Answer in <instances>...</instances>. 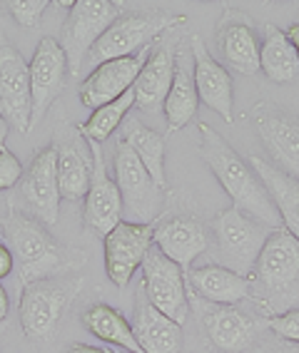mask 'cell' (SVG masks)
<instances>
[{
  "label": "cell",
  "instance_id": "cell-1",
  "mask_svg": "<svg viewBox=\"0 0 299 353\" xmlns=\"http://www.w3.org/2000/svg\"><path fill=\"white\" fill-rule=\"evenodd\" d=\"M200 154L204 164L222 184L224 194L232 199V207L242 214L252 216L267 229H282V219L277 214V207L269 199L264 184L260 182L257 172L237 154L229 142L220 132H215L210 125H200Z\"/></svg>",
  "mask_w": 299,
  "mask_h": 353
},
{
  "label": "cell",
  "instance_id": "cell-2",
  "mask_svg": "<svg viewBox=\"0 0 299 353\" xmlns=\"http://www.w3.org/2000/svg\"><path fill=\"white\" fill-rule=\"evenodd\" d=\"M3 234L10 241V252L20 269V281L26 286L43 279H55L68 266V256L60 244L45 232L38 219L26 216L20 209H10Z\"/></svg>",
  "mask_w": 299,
  "mask_h": 353
},
{
  "label": "cell",
  "instance_id": "cell-3",
  "mask_svg": "<svg viewBox=\"0 0 299 353\" xmlns=\"http://www.w3.org/2000/svg\"><path fill=\"white\" fill-rule=\"evenodd\" d=\"M182 15H167L160 10H130L122 13L113 26L105 30L100 40L90 50V63L102 65L120 57H133L137 52L147 50L153 40H157L162 32L172 30L175 26H182Z\"/></svg>",
  "mask_w": 299,
  "mask_h": 353
},
{
  "label": "cell",
  "instance_id": "cell-4",
  "mask_svg": "<svg viewBox=\"0 0 299 353\" xmlns=\"http://www.w3.org/2000/svg\"><path fill=\"white\" fill-rule=\"evenodd\" d=\"M83 289V279H43L23 286L20 294V328L30 341H50L68 303Z\"/></svg>",
  "mask_w": 299,
  "mask_h": 353
},
{
  "label": "cell",
  "instance_id": "cell-5",
  "mask_svg": "<svg viewBox=\"0 0 299 353\" xmlns=\"http://www.w3.org/2000/svg\"><path fill=\"white\" fill-rule=\"evenodd\" d=\"M269 229L260 224L252 216L242 214L240 209L229 207L222 214H217L212 221V236H215V264L224 266L229 272L247 276L255 269L257 259L264 241L269 236Z\"/></svg>",
  "mask_w": 299,
  "mask_h": 353
},
{
  "label": "cell",
  "instance_id": "cell-6",
  "mask_svg": "<svg viewBox=\"0 0 299 353\" xmlns=\"http://www.w3.org/2000/svg\"><path fill=\"white\" fill-rule=\"evenodd\" d=\"M122 15V3L117 0H75L60 35V48L68 57V72L77 75L85 55L105 35L110 26Z\"/></svg>",
  "mask_w": 299,
  "mask_h": 353
},
{
  "label": "cell",
  "instance_id": "cell-7",
  "mask_svg": "<svg viewBox=\"0 0 299 353\" xmlns=\"http://www.w3.org/2000/svg\"><path fill=\"white\" fill-rule=\"evenodd\" d=\"M115 184L122 196V212L130 214L128 221L153 224L162 209V190L153 182L150 172L122 139L115 152Z\"/></svg>",
  "mask_w": 299,
  "mask_h": 353
},
{
  "label": "cell",
  "instance_id": "cell-8",
  "mask_svg": "<svg viewBox=\"0 0 299 353\" xmlns=\"http://www.w3.org/2000/svg\"><path fill=\"white\" fill-rule=\"evenodd\" d=\"M142 294L160 314H165L175 323L187 321L190 303H187L185 272L160 249H150L142 264Z\"/></svg>",
  "mask_w": 299,
  "mask_h": 353
},
{
  "label": "cell",
  "instance_id": "cell-9",
  "mask_svg": "<svg viewBox=\"0 0 299 353\" xmlns=\"http://www.w3.org/2000/svg\"><path fill=\"white\" fill-rule=\"evenodd\" d=\"M105 246V274L117 289H125L137 269L145 264L147 252L155 246V224H135L122 219L108 236Z\"/></svg>",
  "mask_w": 299,
  "mask_h": 353
},
{
  "label": "cell",
  "instance_id": "cell-10",
  "mask_svg": "<svg viewBox=\"0 0 299 353\" xmlns=\"http://www.w3.org/2000/svg\"><path fill=\"white\" fill-rule=\"evenodd\" d=\"M20 199L32 219L52 227L60 212V184H57V147H45L32 157L20 179Z\"/></svg>",
  "mask_w": 299,
  "mask_h": 353
},
{
  "label": "cell",
  "instance_id": "cell-11",
  "mask_svg": "<svg viewBox=\"0 0 299 353\" xmlns=\"http://www.w3.org/2000/svg\"><path fill=\"white\" fill-rule=\"evenodd\" d=\"M252 122L262 145L272 154L274 167L299 179V117L272 102H260L252 110Z\"/></svg>",
  "mask_w": 299,
  "mask_h": 353
},
{
  "label": "cell",
  "instance_id": "cell-12",
  "mask_svg": "<svg viewBox=\"0 0 299 353\" xmlns=\"http://www.w3.org/2000/svg\"><path fill=\"white\" fill-rule=\"evenodd\" d=\"M0 114L18 132L30 130V65L10 43L0 40Z\"/></svg>",
  "mask_w": 299,
  "mask_h": 353
},
{
  "label": "cell",
  "instance_id": "cell-13",
  "mask_svg": "<svg viewBox=\"0 0 299 353\" xmlns=\"http://www.w3.org/2000/svg\"><path fill=\"white\" fill-rule=\"evenodd\" d=\"M65 77H68V57L63 48L55 38H43L30 60V130L43 120V114L63 92Z\"/></svg>",
  "mask_w": 299,
  "mask_h": 353
},
{
  "label": "cell",
  "instance_id": "cell-14",
  "mask_svg": "<svg viewBox=\"0 0 299 353\" xmlns=\"http://www.w3.org/2000/svg\"><path fill=\"white\" fill-rule=\"evenodd\" d=\"M88 150L93 157V174H90V190L85 194V224L100 236H108L122 221V196L115 179L108 174L100 145L88 142Z\"/></svg>",
  "mask_w": 299,
  "mask_h": 353
},
{
  "label": "cell",
  "instance_id": "cell-15",
  "mask_svg": "<svg viewBox=\"0 0 299 353\" xmlns=\"http://www.w3.org/2000/svg\"><path fill=\"white\" fill-rule=\"evenodd\" d=\"M190 52L195 63V88H197L200 102H204L229 125L235 120V85H232L229 70L210 55L200 35L190 38Z\"/></svg>",
  "mask_w": 299,
  "mask_h": 353
},
{
  "label": "cell",
  "instance_id": "cell-16",
  "mask_svg": "<svg viewBox=\"0 0 299 353\" xmlns=\"http://www.w3.org/2000/svg\"><path fill=\"white\" fill-rule=\"evenodd\" d=\"M147 57H150V48L133 57H120V60H110V63L97 65L85 82L80 85V102L88 110H100L102 105L117 100L125 95L128 90H133L135 80L145 68Z\"/></svg>",
  "mask_w": 299,
  "mask_h": 353
},
{
  "label": "cell",
  "instance_id": "cell-17",
  "mask_svg": "<svg viewBox=\"0 0 299 353\" xmlns=\"http://www.w3.org/2000/svg\"><path fill=\"white\" fill-rule=\"evenodd\" d=\"M257 284L269 294L289 291L299 279V241L284 229H274L255 264Z\"/></svg>",
  "mask_w": 299,
  "mask_h": 353
},
{
  "label": "cell",
  "instance_id": "cell-18",
  "mask_svg": "<svg viewBox=\"0 0 299 353\" xmlns=\"http://www.w3.org/2000/svg\"><path fill=\"white\" fill-rule=\"evenodd\" d=\"M217 48L227 70L247 77L260 72V40L252 20L242 10H224L217 23Z\"/></svg>",
  "mask_w": 299,
  "mask_h": 353
},
{
  "label": "cell",
  "instance_id": "cell-19",
  "mask_svg": "<svg viewBox=\"0 0 299 353\" xmlns=\"http://www.w3.org/2000/svg\"><path fill=\"white\" fill-rule=\"evenodd\" d=\"M155 249L175 261L182 272H190L192 261L207 252V232L195 216H170L155 227Z\"/></svg>",
  "mask_w": 299,
  "mask_h": 353
},
{
  "label": "cell",
  "instance_id": "cell-20",
  "mask_svg": "<svg viewBox=\"0 0 299 353\" xmlns=\"http://www.w3.org/2000/svg\"><path fill=\"white\" fill-rule=\"evenodd\" d=\"M175 57H177V48L172 43H162L155 48L133 85L135 108L142 112H157L165 105L172 77H175Z\"/></svg>",
  "mask_w": 299,
  "mask_h": 353
},
{
  "label": "cell",
  "instance_id": "cell-21",
  "mask_svg": "<svg viewBox=\"0 0 299 353\" xmlns=\"http://www.w3.org/2000/svg\"><path fill=\"white\" fill-rule=\"evenodd\" d=\"M200 105L197 88H195V63H192L190 48H180L175 57V77H172L170 92L165 97L162 112H165L167 132H180L195 117Z\"/></svg>",
  "mask_w": 299,
  "mask_h": 353
},
{
  "label": "cell",
  "instance_id": "cell-22",
  "mask_svg": "<svg viewBox=\"0 0 299 353\" xmlns=\"http://www.w3.org/2000/svg\"><path fill=\"white\" fill-rule=\"evenodd\" d=\"M135 341L140 343L142 353H180L182 351V326L160 314L147 296L140 291L135 306L133 321Z\"/></svg>",
  "mask_w": 299,
  "mask_h": 353
},
{
  "label": "cell",
  "instance_id": "cell-23",
  "mask_svg": "<svg viewBox=\"0 0 299 353\" xmlns=\"http://www.w3.org/2000/svg\"><path fill=\"white\" fill-rule=\"evenodd\" d=\"M249 167L257 172L260 182L264 184L269 199L277 207L282 219V229L289 232L299 241V179L282 172L272 162L262 157H249Z\"/></svg>",
  "mask_w": 299,
  "mask_h": 353
},
{
  "label": "cell",
  "instance_id": "cell-24",
  "mask_svg": "<svg viewBox=\"0 0 299 353\" xmlns=\"http://www.w3.org/2000/svg\"><path fill=\"white\" fill-rule=\"evenodd\" d=\"M185 279L190 281L192 289L197 291V296L215 306H235V303L244 301L252 291V281L247 276H240L220 264L195 266L185 272Z\"/></svg>",
  "mask_w": 299,
  "mask_h": 353
},
{
  "label": "cell",
  "instance_id": "cell-25",
  "mask_svg": "<svg viewBox=\"0 0 299 353\" xmlns=\"http://www.w3.org/2000/svg\"><path fill=\"white\" fill-rule=\"evenodd\" d=\"M204 328L212 346L227 353H242L255 341V323L232 306H215L204 314Z\"/></svg>",
  "mask_w": 299,
  "mask_h": 353
},
{
  "label": "cell",
  "instance_id": "cell-26",
  "mask_svg": "<svg viewBox=\"0 0 299 353\" xmlns=\"http://www.w3.org/2000/svg\"><path fill=\"white\" fill-rule=\"evenodd\" d=\"M122 142L137 154V159L142 162L153 182L157 184L160 190L165 192L167 176H165V137L155 130H150L147 125H142L140 120H125L122 125Z\"/></svg>",
  "mask_w": 299,
  "mask_h": 353
},
{
  "label": "cell",
  "instance_id": "cell-27",
  "mask_svg": "<svg viewBox=\"0 0 299 353\" xmlns=\"http://www.w3.org/2000/svg\"><path fill=\"white\" fill-rule=\"evenodd\" d=\"M90 174H93V157H88V152L75 139L57 147V184L63 199L68 202L85 199L90 190Z\"/></svg>",
  "mask_w": 299,
  "mask_h": 353
},
{
  "label": "cell",
  "instance_id": "cell-28",
  "mask_svg": "<svg viewBox=\"0 0 299 353\" xmlns=\"http://www.w3.org/2000/svg\"><path fill=\"white\" fill-rule=\"evenodd\" d=\"M260 70L277 85H287L299 77V60L287 40V32L277 26L264 28L260 40Z\"/></svg>",
  "mask_w": 299,
  "mask_h": 353
},
{
  "label": "cell",
  "instance_id": "cell-29",
  "mask_svg": "<svg viewBox=\"0 0 299 353\" xmlns=\"http://www.w3.org/2000/svg\"><path fill=\"white\" fill-rule=\"evenodd\" d=\"M83 326L88 328L93 336L105 341V343H113V346L122 348V351H130V353H142L140 343L135 341L133 326L128 323V319L117 309L108 306V303L90 306L83 314Z\"/></svg>",
  "mask_w": 299,
  "mask_h": 353
},
{
  "label": "cell",
  "instance_id": "cell-30",
  "mask_svg": "<svg viewBox=\"0 0 299 353\" xmlns=\"http://www.w3.org/2000/svg\"><path fill=\"white\" fill-rule=\"evenodd\" d=\"M133 108H135V92L128 90V92L120 95L117 100L108 102V105H102L100 110H95V112L90 114L88 122L77 125V132L83 134L88 142H97V145H100V142L110 139V134L125 122V117H128V112Z\"/></svg>",
  "mask_w": 299,
  "mask_h": 353
},
{
  "label": "cell",
  "instance_id": "cell-31",
  "mask_svg": "<svg viewBox=\"0 0 299 353\" xmlns=\"http://www.w3.org/2000/svg\"><path fill=\"white\" fill-rule=\"evenodd\" d=\"M48 8H50L48 0H10L8 3V13L13 15V20L18 26L38 28Z\"/></svg>",
  "mask_w": 299,
  "mask_h": 353
},
{
  "label": "cell",
  "instance_id": "cell-32",
  "mask_svg": "<svg viewBox=\"0 0 299 353\" xmlns=\"http://www.w3.org/2000/svg\"><path fill=\"white\" fill-rule=\"evenodd\" d=\"M267 326L287 343H299V309H289L284 314L269 316Z\"/></svg>",
  "mask_w": 299,
  "mask_h": 353
},
{
  "label": "cell",
  "instance_id": "cell-33",
  "mask_svg": "<svg viewBox=\"0 0 299 353\" xmlns=\"http://www.w3.org/2000/svg\"><path fill=\"white\" fill-rule=\"evenodd\" d=\"M23 174H26V170H23V164L13 152L0 150V192L13 190L15 184L23 179Z\"/></svg>",
  "mask_w": 299,
  "mask_h": 353
},
{
  "label": "cell",
  "instance_id": "cell-34",
  "mask_svg": "<svg viewBox=\"0 0 299 353\" xmlns=\"http://www.w3.org/2000/svg\"><path fill=\"white\" fill-rule=\"evenodd\" d=\"M13 266H15V256H13V252H10V246L0 241V279L10 276Z\"/></svg>",
  "mask_w": 299,
  "mask_h": 353
},
{
  "label": "cell",
  "instance_id": "cell-35",
  "mask_svg": "<svg viewBox=\"0 0 299 353\" xmlns=\"http://www.w3.org/2000/svg\"><path fill=\"white\" fill-rule=\"evenodd\" d=\"M65 353H113V351H105L100 346H90V343H70V346L65 348Z\"/></svg>",
  "mask_w": 299,
  "mask_h": 353
},
{
  "label": "cell",
  "instance_id": "cell-36",
  "mask_svg": "<svg viewBox=\"0 0 299 353\" xmlns=\"http://www.w3.org/2000/svg\"><path fill=\"white\" fill-rule=\"evenodd\" d=\"M284 32H287V40H289V45H292L294 55H297V60H299V23H292V26H289V30H284Z\"/></svg>",
  "mask_w": 299,
  "mask_h": 353
},
{
  "label": "cell",
  "instance_id": "cell-37",
  "mask_svg": "<svg viewBox=\"0 0 299 353\" xmlns=\"http://www.w3.org/2000/svg\"><path fill=\"white\" fill-rule=\"evenodd\" d=\"M8 134H10V125H8V120L0 114V150H8V147H6Z\"/></svg>",
  "mask_w": 299,
  "mask_h": 353
},
{
  "label": "cell",
  "instance_id": "cell-38",
  "mask_svg": "<svg viewBox=\"0 0 299 353\" xmlns=\"http://www.w3.org/2000/svg\"><path fill=\"white\" fill-rule=\"evenodd\" d=\"M8 309H10V303H8V291L3 289V284H0V321L8 316Z\"/></svg>",
  "mask_w": 299,
  "mask_h": 353
},
{
  "label": "cell",
  "instance_id": "cell-39",
  "mask_svg": "<svg viewBox=\"0 0 299 353\" xmlns=\"http://www.w3.org/2000/svg\"><path fill=\"white\" fill-rule=\"evenodd\" d=\"M277 353H299V343H287V346Z\"/></svg>",
  "mask_w": 299,
  "mask_h": 353
},
{
  "label": "cell",
  "instance_id": "cell-40",
  "mask_svg": "<svg viewBox=\"0 0 299 353\" xmlns=\"http://www.w3.org/2000/svg\"><path fill=\"white\" fill-rule=\"evenodd\" d=\"M55 6H57V8H65V10H68V13H70V8H73V3H68V0H57Z\"/></svg>",
  "mask_w": 299,
  "mask_h": 353
},
{
  "label": "cell",
  "instance_id": "cell-41",
  "mask_svg": "<svg viewBox=\"0 0 299 353\" xmlns=\"http://www.w3.org/2000/svg\"><path fill=\"white\" fill-rule=\"evenodd\" d=\"M113 353H130V351H122V348H117V351H113Z\"/></svg>",
  "mask_w": 299,
  "mask_h": 353
}]
</instances>
